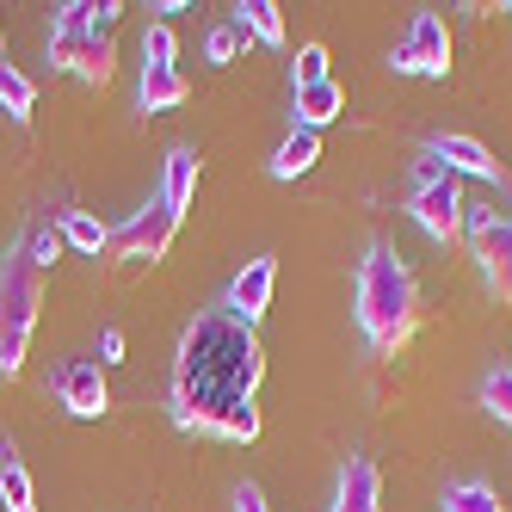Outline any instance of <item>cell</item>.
Listing matches in <instances>:
<instances>
[{
  "label": "cell",
  "instance_id": "obj_1",
  "mask_svg": "<svg viewBox=\"0 0 512 512\" xmlns=\"http://www.w3.org/2000/svg\"><path fill=\"white\" fill-rule=\"evenodd\" d=\"M260 383H266V346L247 321L204 309L186 321L173 346L167 377V414L179 432L223 438V445H253L260 438Z\"/></svg>",
  "mask_w": 512,
  "mask_h": 512
},
{
  "label": "cell",
  "instance_id": "obj_2",
  "mask_svg": "<svg viewBox=\"0 0 512 512\" xmlns=\"http://www.w3.org/2000/svg\"><path fill=\"white\" fill-rule=\"evenodd\" d=\"M414 327H420V284L389 241H371L358 260V334L371 352H401L414 340Z\"/></svg>",
  "mask_w": 512,
  "mask_h": 512
},
{
  "label": "cell",
  "instance_id": "obj_3",
  "mask_svg": "<svg viewBox=\"0 0 512 512\" xmlns=\"http://www.w3.org/2000/svg\"><path fill=\"white\" fill-rule=\"evenodd\" d=\"M44 309V278L31 272L25 247L0 253V377H19L25 371V346H31V327H38Z\"/></svg>",
  "mask_w": 512,
  "mask_h": 512
},
{
  "label": "cell",
  "instance_id": "obj_4",
  "mask_svg": "<svg viewBox=\"0 0 512 512\" xmlns=\"http://www.w3.org/2000/svg\"><path fill=\"white\" fill-rule=\"evenodd\" d=\"M408 210H414V223H420L438 247H451V241H457V229H463L457 173H445L432 155H426V161H414V198H408Z\"/></svg>",
  "mask_w": 512,
  "mask_h": 512
},
{
  "label": "cell",
  "instance_id": "obj_5",
  "mask_svg": "<svg viewBox=\"0 0 512 512\" xmlns=\"http://www.w3.org/2000/svg\"><path fill=\"white\" fill-rule=\"evenodd\" d=\"M389 68L395 75H426V81H445L451 75V31L438 13H414L408 38L389 50Z\"/></svg>",
  "mask_w": 512,
  "mask_h": 512
},
{
  "label": "cell",
  "instance_id": "obj_6",
  "mask_svg": "<svg viewBox=\"0 0 512 512\" xmlns=\"http://www.w3.org/2000/svg\"><path fill=\"white\" fill-rule=\"evenodd\" d=\"M173 235H179V216L161 204V198H149L130 223L112 235V247L124 253L130 266H155V260H167V247H173Z\"/></svg>",
  "mask_w": 512,
  "mask_h": 512
},
{
  "label": "cell",
  "instance_id": "obj_7",
  "mask_svg": "<svg viewBox=\"0 0 512 512\" xmlns=\"http://www.w3.org/2000/svg\"><path fill=\"white\" fill-rule=\"evenodd\" d=\"M50 389L56 401L75 420H99V414H112V389H105V371L93 358H62L56 371H50Z\"/></svg>",
  "mask_w": 512,
  "mask_h": 512
},
{
  "label": "cell",
  "instance_id": "obj_8",
  "mask_svg": "<svg viewBox=\"0 0 512 512\" xmlns=\"http://www.w3.org/2000/svg\"><path fill=\"white\" fill-rule=\"evenodd\" d=\"M272 290H278V260L272 253H260V260H247L235 278H229V290H223V315H235V321H260L266 309H272Z\"/></svg>",
  "mask_w": 512,
  "mask_h": 512
},
{
  "label": "cell",
  "instance_id": "obj_9",
  "mask_svg": "<svg viewBox=\"0 0 512 512\" xmlns=\"http://www.w3.org/2000/svg\"><path fill=\"white\" fill-rule=\"evenodd\" d=\"M426 155L445 167V173H469V179H488V186H506V167L494 161L488 142H475V136L445 130V136H432V142H426Z\"/></svg>",
  "mask_w": 512,
  "mask_h": 512
},
{
  "label": "cell",
  "instance_id": "obj_10",
  "mask_svg": "<svg viewBox=\"0 0 512 512\" xmlns=\"http://www.w3.org/2000/svg\"><path fill=\"white\" fill-rule=\"evenodd\" d=\"M469 253H475V266H482V284L500 303H512V223L494 216L482 235H469Z\"/></svg>",
  "mask_w": 512,
  "mask_h": 512
},
{
  "label": "cell",
  "instance_id": "obj_11",
  "mask_svg": "<svg viewBox=\"0 0 512 512\" xmlns=\"http://www.w3.org/2000/svg\"><path fill=\"white\" fill-rule=\"evenodd\" d=\"M327 512H383V475L371 457H346L340 482H334V506Z\"/></svg>",
  "mask_w": 512,
  "mask_h": 512
},
{
  "label": "cell",
  "instance_id": "obj_12",
  "mask_svg": "<svg viewBox=\"0 0 512 512\" xmlns=\"http://www.w3.org/2000/svg\"><path fill=\"white\" fill-rule=\"evenodd\" d=\"M87 31H93V7H87V0H68V7H56V25H50V38H44L50 68H68V75H75V56H81V44H87Z\"/></svg>",
  "mask_w": 512,
  "mask_h": 512
},
{
  "label": "cell",
  "instance_id": "obj_13",
  "mask_svg": "<svg viewBox=\"0 0 512 512\" xmlns=\"http://www.w3.org/2000/svg\"><path fill=\"white\" fill-rule=\"evenodd\" d=\"M173 216H186L192 198H198V149H186V142H173L167 161H161V192H155Z\"/></svg>",
  "mask_w": 512,
  "mask_h": 512
},
{
  "label": "cell",
  "instance_id": "obj_14",
  "mask_svg": "<svg viewBox=\"0 0 512 512\" xmlns=\"http://www.w3.org/2000/svg\"><path fill=\"white\" fill-rule=\"evenodd\" d=\"M0 512H38V488H31V469L19 463L13 438H0Z\"/></svg>",
  "mask_w": 512,
  "mask_h": 512
},
{
  "label": "cell",
  "instance_id": "obj_15",
  "mask_svg": "<svg viewBox=\"0 0 512 512\" xmlns=\"http://www.w3.org/2000/svg\"><path fill=\"white\" fill-rule=\"evenodd\" d=\"M346 112V87L327 75L315 87H297V130H321V124H334Z\"/></svg>",
  "mask_w": 512,
  "mask_h": 512
},
{
  "label": "cell",
  "instance_id": "obj_16",
  "mask_svg": "<svg viewBox=\"0 0 512 512\" xmlns=\"http://www.w3.org/2000/svg\"><path fill=\"white\" fill-rule=\"evenodd\" d=\"M186 75H179V68H142V81H136V105L142 112H173V105H186Z\"/></svg>",
  "mask_w": 512,
  "mask_h": 512
},
{
  "label": "cell",
  "instance_id": "obj_17",
  "mask_svg": "<svg viewBox=\"0 0 512 512\" xmlns=\"http://www.w3.org/2000/svg\"><path fill=\"white\" fill-rule=\"evenodd\" d=\"M321 161V130H290L272 155V179H303Z\"/></svg>",
  "mask_w": 512,
  "mask_h": 512
},
{
  "label": "cell",
  "instance_id": "obj_18",
  "mask_svg": "<svg viewBox=\"0 0 512 512\" xmlns=\"http://www.w3.org/2000/svg\"><path fill=\"white\" fill-rule=\"evenodd\" d=\"M235 31L253 38V44H266V50H278L284 44V13L272 7V0H241V7H235Z\"/></svg>",
  "mask_w": 512,
  "mask_h": 512
},
{
  "label": "cell",
  "instance_id": "obj_19",
  "mask_svg": "<svg viewBox=\"0 0 512 512\" xmlns=\"http://www.w3.org/2000/svg\"><path fill=\"white\" fill-rule=\"evenodd\" d=\"M112 68H118L112 31H87V44H81V56H75V75H81L87 87H105V81H112Z\"/></svg>",
  "mask_w": 512,
  "mask_h": 512
},
{
  "label": "cell",
  "instance_id": "obj_20",
  "mask_svg": "<svg viewBox=\"0 0 512 512\" xmlns=\"http://www.w3.org/2000/svg\"><path fill=\"white\" fill-rule=\"evenodd\" d=\"M62 247H81V253H93V260H99V253L112 247V229H105L93 210H68L62 216Z\"/></svg>",
  "mask_w": 512,
  "mask_h": 512
},
{
  "label": "cell",
  "instance_id": "obj_21",
  "mask_svg": "<svg viewBox=\"0 0 512 512\" xmlns=\"http://www.w3.org/2000/svg\"><path fill=\"white\" fill-rule=\"evenodd\" d=\"M31 105H38V81L25 75V68H13V62H0V112L7 118H31Z\"/></svg>",
  "mask_w": 512,
  "mask_h": 512
},
{
  "label": "cell",
  "instance_id": "obj_22",
  "mask_svg": "<svg viewBox=\"0 0 512 512\" xmlns=\"http://www.w3.org/2000/svg\"><path fill=\"white\" fill-rule=\"evenodd\" d=\"M482 408H488V420H494V426H506V432H512V364H500V371H488V377H482Z\"/></svg>",
  "mask_w": 512,
  "mask_h": 512
},
{
  "label": "cell",
  "instance_id": "obj_23",
  "mask_svg": "<svg viewBox=\"0 0 512 512\" xmlns=\"http://www.w3.org/2000/svg\"><path fill=\"white\" fill-rule=\"evenodd\" d=\"M173 56H179V38H173V25H167V19H155L149 31H142V68H179Z\"/></svg>",
  "mask_w": 512,
  "mask_h": 512
},
{
  "label": "cell",
  "instance_id": "obj_24",
  "mask_svg": "<svg viewBox=\"0 0 512 512\" xmlns=\"http://www.w3.org/2000/svg\"><path fill=\"white\" fill-rule=\"evenodd\" d=\"M445 512H500V494L488 482H451L445 488Z\"/></svg>",
  "mask_w": 512,
  "mask_h": 512
},
{
  "label": "cell",
  "instance_id": "obj_25",
  "mask_svg": "<svg viewBox=\"0 0 512 512\" xmlns=\"http://www.w3.org/2000/svg\"><path fill=\"white\" fill-rule=\"evenodd\" d=\"M25 260H31V272L44 278V272H50V266L62 260V229H38V235L25 241Z\"/></svg>",
  "mask_w": 512,
  "mask_h": 512
},
{
  "label": "cell",
  "instance_id": "obj_26",
  "mask_svg": "<svg viewBox=\"0 0 512 512\" xmlns=\"http://www.w3.org/2000/svg\"><path fill=\"white\" fill-rule=\"evenodd\" d=\"M290 81H297V87L327 81V44H303V50H297V62H290Z\"/></svg>",
  "mask_w": 512,
  "mask_h": 512
},
{
  "label": "cell",
  "instance_id": "obj_27",
  "mask_svg": "<svg viewBox=\"0 0 512 512\" xmlns=\"http://www.w3.org/2000/svg\"><path fill=\"white\" fill-rule=\"evenodd\" d=\"M241 44H247V38H241L235 25H216L210 38H204V56H210L216 68H223V62H235V56H241Z\"/></svg>",
  "mask_w": 512,
  "mask_h": 512
},
{
  "label": "cell",
  "instance_id": "obj_28",
  "mask_svg": "<svg viewBox=\"0 0 512 512\" xmlns=\"http://www.w3.org/2000/svg\"><path fill=\"white\" fill-rule=\"evenodd\" d=\"M235 512H272V506H266V488H260V482H241V488H235Z\"/></svg>",
  "mask_w": 512,
  "mask_h": 512
},
{
  "label": "cell",
  "instance_id": "obj_29",
  "mask_svg": "<svg viewBox=\"0 0 512 512\" xmlns=\"http://www.w3.org/2000/svg\"><path fill=\"white\" fill-rule=\"evenodd\" d=\"M124 358V334H118V327H105V334H99V371H105V364H118Z\"/></svg>",
  "mask_w": 512,
  "mask_h": 512
}]
</instances>
